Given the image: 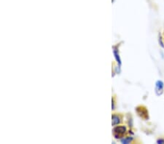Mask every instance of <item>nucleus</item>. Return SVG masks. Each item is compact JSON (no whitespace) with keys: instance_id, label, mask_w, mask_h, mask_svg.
<instances>
[{"instance_id":"nucleus-5","label":"nucleus","mask_w":164,"mask_h":144,"mask_svg":"<svg viewBox=\"0 0 164 144\" xmlns=\"http://www.w3.org/2000/svg\"><path fill=\"white\" fill-rule=\"evenodd\" d=\"M158 143H164V140H163V139L158 140Z\"/></svg>"},{"instance_id":"nucleus-4","label":"nucleus","mask_w":164,"mask_h":144,"mask_svg":"<svg viewBox=\"0 0 164 144\" xmlns=\"http://www.w3.org/2000/svg\"><path fill=\"white\" fill-rule=\"evenodd\" d=\"M131 141H132V138H126V139L123 140L122 142L124 143H128L131 142Z\"/></svg>"},{"instance_id":"nucleus-1","label":"nucleus","mask_w":164,"mask_h":144,"mask_svg":"<svg viewBox=\"0 0 164 144\" xmlns=\"http://www.w3.org/2000/svg\"><path fill=\"white\" fill-rule=\"evenodd\" d=\"M125 131H126V129H125V127H123V126L116 127V128L114 129L115 136L117 138H120V137L122 136V135L125 133Z\"/></svg>"},{"instance_id":"nucleus-2","label":"nucleus","mask_w":164,"mask_h":144,"mask_svg":"<svg viewBox=\"0 0 164 144\" xmlns=\"http://www.w3.org/2000/svg\"><path fill=\"white\" fill-rule=\"evenodd\" d=\"M163 92V83L161 81L156 82V93L158 95H161Z\"/></svg>"},{"instance_id":"nucleus-3","label":"nucleus","mask_w":164,"mask_h":144,"mask_svg":"<svg viewBox=\"0 0 164 144\" xmlns=\"http://www.w3.org/2000/svg\"><path fill=\"white\" fill-rule=\"evenodd\" d=\"M120 122V121H119V118L117 117V116H113L112 117V124H117V123Z\"/></svg>"}]
</instances>
